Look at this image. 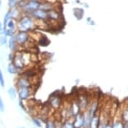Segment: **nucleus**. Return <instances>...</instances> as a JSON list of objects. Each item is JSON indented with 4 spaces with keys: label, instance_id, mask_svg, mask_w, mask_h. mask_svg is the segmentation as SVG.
<instances>
[{
    "label": "nucleus",
    "instance_id": "6",
    "mask_svg": "<svg viewBox=\"0 0 128 128\" xmlns=\"http://www.w3.org/2000/svg\"><path fill=\"white\" fill-rule=\"evenodd\" d=\"M78 102H79V105H80V110H81V112H84L86 110H88L89 108V106H90V99H89V96L88 95L86 94H80L78 95Z\"/></svg>",
    "mask_w": 128,
    "mask_h": 128
},
{
    "label": "nucleus",
    "instance_id": "23",
    "mask_svg": "<svg viewBox=\"0 0 128 128\" xmlns=\"http://www.w3.org/2000/svg\"><path fill=\"white\" fill-rule=\"evenodd\" d=\"M46 128H57V124H56V122H54V120H47L46 122Z\"/></svg>",
    "mask_w": 128,
    "mask_h": 128
},
{
    "label": "nucleus",
    "instance_id": "29",
    "mask_svg": "<svg viewBox=\"0 0 128 128\" xmlns=\"http://www.w3.org/2000/svg\"><path fill=\"white\" fill-rule=\"evenodd\" d=\"M15 1H18V0H8V3H11V2H15Z\"/></svg>",
    "mask_w": 128,
    "mask_h": 128
},
{
    "label": "nucleus",
    "instance_id": "4",
    "mask_svg": "<svg viewBox=\"0 0 128 128\" xmlns=\"http://www.w3.org/2000/svg\"><path fill=\"white\" fill-rule=\"evenodd\" d=\"M41 2L40 1H32V0H28L26 5L22 8L23 13L24 14H30L35 10H37L40 8Z\"/></svg>",
    "mask_w": 128,
    "mask_h": 128
},
{
    "label": "nucleus",
    "instance_id": "17",
    "mask_svg": "<svg viewBox=\"0 0 128 128\" xmlns=\"http://www.w3.org/2000/svg\"><path fill=\"white\" fill-rule=\"evenodd\" d=\"M19 71V70L17 68V67L14 66V63L13 62H11L10 64H8V72L9 74H17L18 72Z\"/></svg>",
    "mask_w": 128,
    "mask_h": 128
},
{
    "label": "nucleus",
    "instance_id": "25",
    "mask_svg": "<svg viewBox=\"0 0 128 128\" xmlns=\"http://www.w3.org/2000/svg\"><path fill=\"white\" fill-rule=\"evenodd\" d=\"M0 86H1V87L4 88V86H5V80H4V74L2 70H0Z\"/></svg>",
    "mask_w": 128,
    "mask_h": 128
},
{
    "label": "nucleus",
    "instance_id": "12",
    "mask_svg": "<svg viewBox=\"0 0 128 128\" xmlns=\"http://www.w3.org/2000/svg\"><path fill=\"white\" fill-rule=\"evenodd\" d=\"M8 46L9 48V50H11L12 52H17L18 51V44L17 43L15 35H13L11 37H9L8 38Z\"/></svg>",
    "mask_w": 128,
    "mask_h": 128
},
{
    "label": "nucleus",
    "instance_id": "3",
    "mask_svg": "<svg viewBox=\"0 0 128 128\" xmlns=\"http://www.w3.org/2000/svg\"><path fill=\"white\" fill-rule=\"evenodd\" d=\"M49 106L54 110L60 109L62 106V96L59 92H55L50 96L49 99Z\"/></svg>",
    "mask_w": 128,
    "mask_h": 128
},
{
    "label": "nucleus",
    "instance_id": "5",
    "mask_svg": "<svg viewBox=\"0 0 128 128\" xmlns=\"http://www.w3.org/2000/svg\"><path fill=\"white\" fill-rule=\"evenodd\" d=\"M34 89L32 87H20L18 88V95L21 100H27L33 96Z\"/></svg>",
    "mask_w": 128,
    "mask_h": 128
},
{
    "label": "nucleus",
    "instance_id": "7",
    "mask_svg": "<svg viewBox=\"0 0 128 128\" xmlns=\"http://www.w3.org/2000/svg\"><path fill=\"white\" fill-rule=\"evenodd\" d=\"M28 15L32 17L33 18H34L35 20H43V21L48 20V12L43 10L41 8L37 9V10H35L32 14H28Z\"/></svg>",
    "mask_w": 128,
    "mask_h": 128
},
{
    "label": "nucleus",
    "instance_id": "16",
    "mask_svg": "<svg viewBox=\"0 0 128 128\" xmlns=\"http://www.w3.org/2000/svg\"><path fill=\"white\" fill-rule=\"evenodd\" d=\"M125 122L122 119V114L120 117H116L112 122V128H124Z\"/></svg>",
    "mask_w": 128,
    "mask_h": 128
},
{
    "label": "nucleus",
    "instance_id": "22",
    "mask_svg": "<svg viewBox=\"0 0 128 128\" xmlns=\"http://www.w3.org/2000/svg\"><path fill=\"white\" fill-rule=\"evenodd\" d=\"M8 40L6 35H0V46H5L8 44Z\"/></svg>",
    "mask_w": 128,
    "mask_h": 128
},
{
    "label": "nucleus",
    "instance_id": "1",
    "mask_svg": "<svg viewBox=\"0 0 128 128\" xmlns=\"http://www.w3.org/2000/svg\"><path fill=\"white\" fill-rule=\"evenodd\" d=\"M37 28L36 21L32 17L24 14L18 19V31H24V32H31Z\"/></svg>",
    "mask_w": 128,
    "mask_h": 128
},
{
    "label": "nucleus",
    "instance_id": "33",
    "mask_svg": "<svg viewBox=\"0 0 128 128\" xmlns=\"http://www.w3.org/2000/svg\"><path fill=\"white\" fill-rule=\"evenodd\" d=\"M22 128H24V127H22Z\"/></svg>",
    "mask_w": 128,
    "mask_h": 128
},
{
    "label": "nucleus",
    "instance_id": "13",
    "mask_svg": "<svg viewBox=\"0 0 128 128\" xmlns=\"http://www.w3.org/2000/svg\"><path fill=\"white\" fill-rule=\"evenodd\" d=\"M4 28H8V30L18 31V20L15 18H10L7 22V24L4 26Z\"/></svg>",
    "mask_w": 128,
    "mask_h": 128
},
{
    "label": "nucleus",
    "instance_id": "19",
    "mask_svg": "<svg viewBox=\"0 0 128 128\" xmlns=\"http://www.w3.org/2000/svg\"><path fill=\"white\" fill-rule=\"evenodd\" d=\"M122 119L125 123H128V106L122 110Z\"/></svg>",
    "mask_w": 128,
    "mask_h": 128
},
{
    "label": "nucleus",
    "instance_id": "24",
    "mask_svg": "<svg viewBox=\"0 0 128 128\" xmlns=\"http://www.w3.org/2000/svg\"><path fill=\"white\" fill-rule=\"evenodd\" d=\"M10 18H12V16H11V12H10V10H9L8 12H7L6 14L4 17V26L6 24L7 22H8Z\"/></svg>",
    "mask_w": 128,
    "mask_h": 128
},
{
    "label": "nucleus",
    "instance_id": "15",
    "mask_svg": "<svg viewBox=\"0 0 128 128\" xmlns=\"http://www.w3.org/2000/svg\"><path fill=\"white\" fill-rule=\"evenodd\" d=\"M100 114H96L91 118V122H90V128H99L100 126Z\"/></svg>",
    "mask_w": 128,
    "mask_h": 128
},
{
    "label": "nucleus",
    "instance_id": "26",
    "mask_svg": "<svg viewBox=\"0 0 128 128\" xmlns=\"http://www.w3.org/2000/svg\"><path fill=\"white\" fill-rule=\"evenodd\" d=\"M33 122H34V124L36 126H38V127L42 126V124H41L40 120H38V118H33Z\"/></svg>",
    "mask_w": 128,
    "mask_h": 128
},
{
    "label": "nucleus",
    "instance_id": "9",
    "mask_svg": "<svg viewBox=\"0 0 128 128\" xmlns=\"http://www.w3.org/2000/svg\"><path fill=\"white\" fill-rule=\"evenodd\" d=\"M17 87L20 88V87H32L33 86V83L31 81V80L26 78V77L20 76L17 79Z\"/></svg>",
    "mask_w": 128,
    "mask_h": 128
},
{
    "label": "nucleus",
    "instance_id": "20",
    "mask_svg": "<svg viewBox=\"0 0 128 128\" xmlns=\"http://www.w3.org/2000/svg\"><path fill=\"white\" fill-rule=\"evenodd\" d=\"M74 16H76V18L77 19H81L82 18H83L84 11L80 8H74Z\"/></svg>",
    "mask_w": 128,
    "mask_h": 128
},
{
    "label": "nucleus",
    "instance_id": "11",
    "mask_svg": "<svg viewBox=\"0 0 128 128\" xmlns=\"http://www.w3.org/2000/svg\"><path fill=\"white\" fill-rule=\"evenodd\" d=\"M98 106H99V101L97 99H95V100L90 101L88 110H89V112H90L91 117H93L94 116L98 113Z\"/></svg>",
    "mask_w": 128,
    "mask_h": 128
},
{
    "label": "nucleus",
    "instance_id": "18",
    "mask_svg": "<svg viewBox=\"0 0 128 128\" xmlns=\"http://www.w3.org/2000/svg\"><path fill=\"white\" fill-rule=\"evenodd\" d=\"M61 128H76V126L74 125V122L69 119L66 120V122L61 125Z\"/></svg>",
    "mask_w": 128,
    "mask_h": 128
},
{
    "label": "nucleus",
    "instance_id": "10",
    "mask_svg": "<svg viewBox=\"0 0 128 128\" xmlns=\"http://www.w3.org/2000/svg\"><path fill=\"white\" fill-rule=\"evenodd\" d=\"M70 115L72 118H74L77 115H79L80 113H81L80 107L78 100H74L71 101L70 105Z\"/></svg>",
    "mask_w": 128,
    "mask_h": 128
},
{
    "label": "nucleus",
    "instance_id": "14",
    "mask_svg": "<svg viewBox=\"0 0 128 128\" xmlns=\"http://www.w3.org/2000/svg\"><path fill=\"white\" fill-rule=\"evenodd\" d=\"M74 125L76 128H83L84 126V116L83 113H80L79 115H77L76 117L74 118Z\"/></svg>",
    "mask_w": 128,
    "mask_h": 128
},
{
    "label": "nucleus",
    "instance_id": "21",
    "mask_svg": "<svg viewBox=\"0 0 128 128\" xmlns=\"http://www.w3.org/2000/svg\"><path fill=\"white\" fill-rule=\"evenodd\" d=\"M8 96H9V97H10L11 100H14L17 96V90L14 88L11 87V88L8 89Z\"/></svg>",
    "mask_w": 128,
    "mask_h": 128
},
{
    "label": "nucleus",
    "instance_id": "30",
    "mask_svg": "<svg viewBox=\"0 0 128 128\" xmlns=\"http://www.w3.org/2000/svg\"><path fill=\"white\" fill-rule=\"evenodd\" d=\"M124 128H128V123H125V127Z\"/></svg>",
    "mask_w": 128,
    "mask_h": 128
},
{
    "label": "nucleus",
    "instance_id": "2",
    "mask_svg": "<svg viewBox=\"0 0 128 128\" xmlns=\"http://www.w3.org/2000/svg\"><path fill=\"white\" fill-rule=\"evenodd\" d=\"M15 38L18 46L24 48H27L31 40H33L30 32H24V31H18L15 34Z\"/></svg>",
    "mask_w": 128,
    "mask_h": 128
},
{
    "label": "nucleus",
    "instance_id": "31",
    "mask_svg": "<svg viewBox=\"0 0 128 128\" xmlns=\"http://www.w3.org/2000/svg\"><path fill=\"white\" fill-rule=\"evenodd\" d=\"M2 5H3V4H2V0H0V8H2Z\"/></svg>",
    "mask_w": 128,
    "mask_h": 128
},
{
    "label": "nucleus",
    "instance_id": "28",
    "mask_svg": "<svg viewBox=\"0 0 128 128\" xmlns=\"http://www.w3.org/2000/svg\"><path fill=\"white\" fill-rule=\"evenodd\" d=\"M4 24H2L1 23V21H0V33H2L4 31Z\"/></svg>",
    "mask_w": 128,
    "mask_h": 128
},
{
    "label": "nucleus",
    "instance_id": "27",
    "mask_svg": "<svg viewBox=\"0 0 128 128\" xmlns=\"http://www.w3.org/2000/svg\"><path fill=\"white\" fill-rule=\"evenodd\" d=\"M5 110V106H4V103L2 97H0V112H4Z\"/></svg>",
    "mask_w": 128,
    "mask_h": 128
},
{
    "label": "nucleus",
    "instance_id": "32",
    "mask_svg": "<svg viewBox=\"0 0 128 128\" xmlns=\"http://www.w3.org/2000/svg\"><path fill=\"white\" fill-rule=\"evenodd\" d=\"M32 1H40L41 2V0H32Z\"/></svg>",
    "mask_w": 128,
    "mask_h": 128
},
{
    "label": "nucleus",
    "instance_id": "8",
    "mask_svg": "<svg viewBox=\"0 0 128 128\" xmlns=\"http://www.w3.org/2000/svg\"><path fill=\"white\" fill-rule=\"evenodd\" d=\"M62 19V14L58 9L54 8L48 11V20L50 22H60Z\"/></svg>",
    "mask_w": 128,
    "mask_h": 128
}]
</instances>
